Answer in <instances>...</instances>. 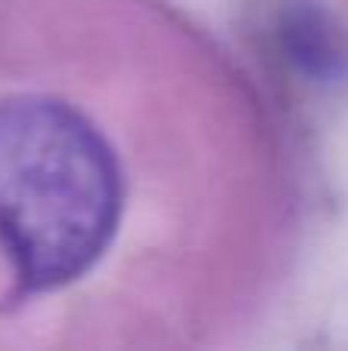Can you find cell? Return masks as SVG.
I'll use <instances>...</instances> for the list:
<instances>
[{"mask_svg": "<svg viewBox=\"0 0 348 351\" xmlns=\"http://www.w3.org/2000/svg\"><path fill=\"white\" fill-rule=\"evenodd\" d=\"M117 216L121 173L86 117L43 96L0 102V241L28 290L80 278Z\"/></svg>", "mask_w": 348, "mask_h": 351, "instance_id": "cell-1", "label": "cell"}, {"mask_svg": "<svg viewBox=\"0 0 348 351\" xmlns=\"http://www.w3.org/2000/svg\"><path fill=\"white\" fill-rule=\"evenodd\" d=\"M284 43H287L290 59L312 77L333 80L343 74L345 59L336 28L324 16V10H318L314 3L290 6L287 19H284Z\"/></svg>", "mask_w": 348, "mask_h": 351, "instance_id": "cell-2", "label": "cell"}]
</instances>
